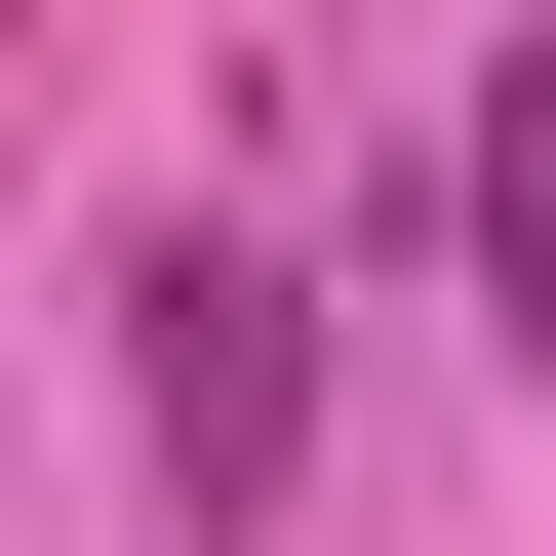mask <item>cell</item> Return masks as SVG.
<instances>
[{
  "label": "cell",
  "mask_w": 556,
  "mask_h": 556,
  "mask_svg": "<svg viewBox=\"0 0 556 556\" xmlns=\"http://www.w3.org/2000/svg\"><path fill=\"white\" fill-rule=\"evenodd\" d=\"M278 397H318V358H278V278H239V239H160V477H199V517L278 477Z\"/></svg>",
  "instance_id": "obj_1"
}]
</instances>
